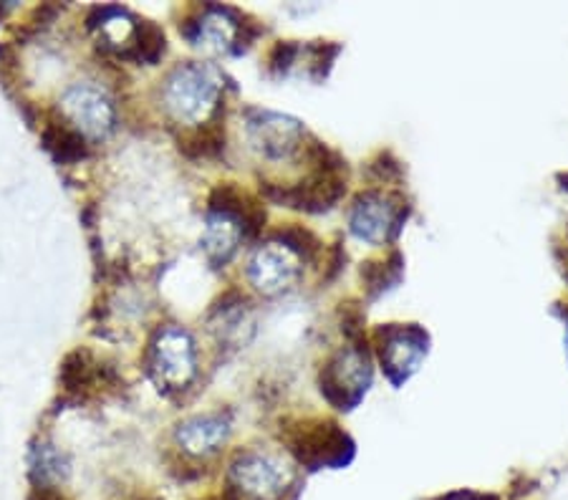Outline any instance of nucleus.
Wrapping results in <instances>:
<instances>
[{
    "label": "nucleus",
    "instance_id": "obj_19",
    "mask_svg": "<svg viewBox=\"0 0 568 500\" xmlns=\"http://www.w3.org/2000/svg\"><path fill=\"white\" fill-rule=\"evenodd\" d=\"M566 344H568V341H566Z\"/></svg>",
    "mask_w": 568,
    "mask_h": 500
},
{
    "label": "nucleus",
    "instance_id": "obj_1",
    "mask_svg": "<svg viewBox=\"0 0 568 500\" xmlns=\"http://www.w3.org/2000/svg\"><path fill=\"white\" fill-rule=\"evenodd\" d=\"M223 91V76L207 63H182L164 81L162 102L180 124H203Z\"/></svg>",
    "mask_w": 568,
    "mask_h": 500
},
{
    "label": "nucleus",
    "instance_id": "obj_16",
    "mask_svg": "<svg viewBox=\"0 0 568 500\" xmlns=\"http://www.w3.org/2000/svg\"><path fill=\"white\" fill-rule=\"evenodd\" d=\"M97 367L99 364L91 359L87 351L69 354L61 369L63 387H67L69 392H84V389H89V385H94L97 381V375H99Z\"/></svg>",
    "mask_w": 568,
    "mask_h": 500
},
{
    "label": "nucleus",
    "instance_id": "obj_17",
    "mask_svg": "<svg viewBox=\"0 0 568 500\" xmlns=\"http://www.w3.org/2000/svg\"><path fill=\"white\" fill-rule=\"evenodd\" d=\"M162 51H164V33L158 29V25L152 23L136 25V41H134L132 57L146 63H154L162 57Z\"/></svg>",
    "mask_w": 568,
    "mask_h": 500
},
{
    "label": "nucleus",
    "instance_id": "obj_14",
    "mask_svg": "<svg viewBox=\"0 0 568 500\" xmlns=\"http://www.w3.org/2000/svg\"><path fill=\"white\" fill-rule=\"evenodd\" d=\"M71 466L69 458L63 455L57 445L39 442L31 450V476L36 480V488H57L69 478Z\"/></svg>",
    "mask_w": 568,
    "mask_h": 500
},
{
    "label": "nucleus",
    "instance_id": "obj_7",
    "mask_svg": "<svg viewBox=\"0 0 568 500\" xmlns=\"http://www.w3.org/2000/svg\"><path fill=\"white\" fill-rule=\"evenodd\" d=\"M251 144L265 157H288L301 147L304 126L286 114L276 112H253L248 120Z\"/></svg>",
    "mask_w": 568,
    "mask_h": 500
},
{
    "label": "nucleus",
    "instance_id": "obj_3",
    "mask_svg": "<svg viewBox=\"0 0 568 500\" xmlns=\"http://www.w3.org/2000/svg\"><path fill=\"white\" fill-rule=\"evenodd\" d=\"M195 344L180 326H164L152 341L150 375L164 389H185L195 379Z\"/></svg>",
    "mask_w": 568,
    "mask_h": 500
},
{
    "label": "nucleus",
    "instance_id": "obj_18",
    "mask_svg": "<svg viewBox=\"0 0 568 500\" xmlns=\"http://www.w3.org/2000/svg\"><path fill=\"white\" fill-rule=\"evenodd\" d=\"M31 500H67L57 488H36V493Z\"/></svg>",
    "mask_w": 568,
    "mask_h": 500
},
{
    "label": "nucleus",
    "instance_id": "obj_9",
    "mask_svg": "<svg viewBox=\"0 0 568 500\" xmlns=\"http://www.w3.org/2000/svg\"><path fill=\"white\" fill-rule=\"evenodd\" d=\"M349 225L356 238L369 245H379L389 241L394 227H397V211H394L389 197L377 193L362 195L356 200Z\"/></svg>",
    "mask_w": 568,
    "mask_h": 500
},
{
    "label": "nucleus",
    "instance_id": "obj_5",
    "mask_svg": "<svg viewBox=\"0 0 568 500\" xmlns=\"http://www.w3.org/2000/svg\"><path fill=\"white\" fill-rule=\"evenodd\" d=\"M372 381L369 359L362 349H342L334 354L332 361L324 367L321 375V392L338 409H349L364 397L366 387Z\"/></svg>",
    "mask_w": 568,
    "mask_h": 500
},
{
    "label": "nucleus",
    "instance_id": "obj_12",
    "mask_svg": "<svg viewBox=\"0 0 568 500\" xmlns=\"http://www.w3.org/2000/svg\"><path fill=\"white\" fill-rule=\"evenodd\" d=\"M187 39L210 53H227L237 41V21L220 8H210L192 23Z\"/></svg>",
    "mask_w": 568,
    "mask_h": 500
},
{
    "label": "nucleus",
    "instance_id": "obj_4",
    "mask_svg": "<svg viewBox=\"0 0 568 500\" xmlns=\"http://www.w3.org/2000/svg\"><path fill=\"white\" fill-rule=\"evenodd\" d=\"M61 114L67 116L71 130L81 140L84 136L87 140H104L116 122L112 99L102 86L91 84V81H81V84H73L63 91Z\"/></svg>",
    "mask_w": 568,
    "mask_h": 500
},
{
    "label": "nucleus",
    "instance_id": "obj_15",
    "mask_svg": "<svg viewBox=\"0 0 568 500\" xmlns=\"http://www.w3.org/2000/svg\"><path fill=\"white\" fill-rule=\"evenodd\" d=\"M43 142H45V150H49L53 157L63 160V162H71V160H79L84 157V140L71 130V126H63V124H49L43 130Z\"/></svg>",
    "mask_w": 568,
    "mask_h": 500
},
{
    "label": "nucleus",
    "instance_id": "obj_2",
    "mask_svg": "<svg viewBox=\"0 0 568 500\" xmlns=\"http://www.w3.org/2000/svg\"><path fill=\"white\" fill-rule=\"evenodd\" d=\"M291 483V468L268 452H243L231 466V488L241 500H281Z\"/></svg>",
    "mask_w": 568,
    "mask_h": 500
},
{
    "label": "nucleus",
    "instance_id": "obj_13",
    "mask_svg": "<svg viewBox=\"0 0 568 500\" xmlns=\"http://www.w3.org/2000/svg\"><path fill=\"white\" fill-rule=\"evenodd\" d=\"M344 450H349V442L334 425H318V430L304 432L296 442V452L304 462L311 466H326V462L344 460Z\"/></svg>",
    "mask_w": 568,
    "mask_h": 500
},
{
    "label": "nucleus",
    "instance_id": "obj_11",
    "mask_svg": "<svg viewBox=\"0 0 568 500\" xmlns=\"http://www.w3.org/2000/svg\"><path fill=\"white\" fill-rule=\"evenodd\" d=\"M245 235V225L233 213L213 211L207 215L205 233H203V251L210 263L215 266H225L227 261L235 256L237 245H241Z\"/></svg>",
    "mask_w": 568,
    "mask_h": 500
},
{
    "label": "nucleus",
    "instance_id": "obj_8",
    "mask_svg": "<svg viewBox=\"0 0 568 500\" xmlns=\"http://www.w3.org/2000/svg\"><path fill=\"white\" fill-rule=\"evenodd\" d=\"M427 354V336L419 329H394L384 336L382 364L394 385L415 375Z\"/></svg>",
    "mask_w": 568,
    "mask_h": 500
},
{
    "label": "nucleus",
    "instance_id": "obj_6",
    "mask_svg": "<svg viewBox=\"0 0 568 500\" xmlns=\"http://www.w3.org/2000/svg\"><path fill=\"white\" fill-rule=\"evenodd\" d=\"M298 253L286 243H268L253 253L248 278L263 296H278L288 290L298 278Z\"/></svg>",
    "mask_w": 568,
    "mask_h": 500
},
{
    "label": "nucleus",
    "instance_id": "obj_10",
    "mask_svg": "<svg viewBox=\"0 0 568 500\" xmlns=\"http://www.w3.org/2000/svg\"><path fill=\"white\" fill-rule=\"evenodd\" d=\"M231 435V422L223 415H197L182 422L175 432V440L182 452L192 458H207L217 452L227 442Z\"/></svg>",
    "mask_w": 568,
    "mask_h": 500
}]
</instances>
